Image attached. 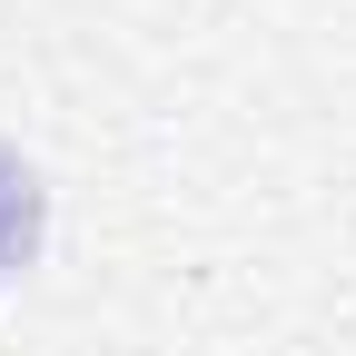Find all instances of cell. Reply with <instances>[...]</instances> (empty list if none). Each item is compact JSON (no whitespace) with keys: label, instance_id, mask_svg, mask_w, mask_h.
<instances>
[{"label":"cell","instance_id":"6da1fadb","mask_svg":"<svg viewBox=\"0 0 356 356\" xmlns=\"http://www.w3.org/2000/svg\"><path fill=\"white\" fill-rule=\"evenodd\" d=\"M30 238H40V178H30L10 149H0V277L30 257Z\"/></svg>","mask_w":356,"mask_h":356}]
</instances>
